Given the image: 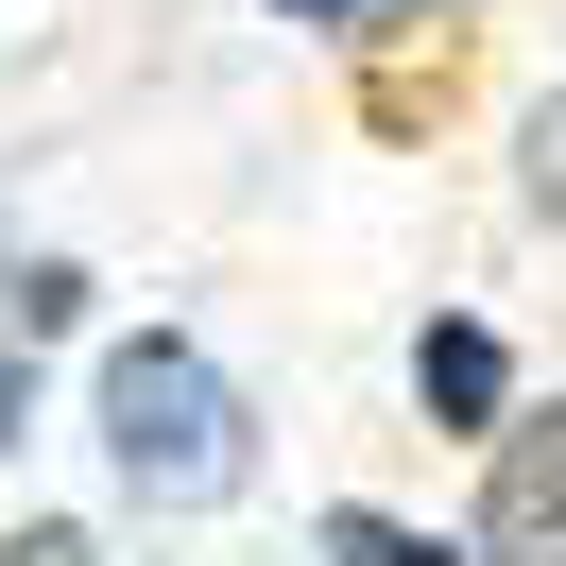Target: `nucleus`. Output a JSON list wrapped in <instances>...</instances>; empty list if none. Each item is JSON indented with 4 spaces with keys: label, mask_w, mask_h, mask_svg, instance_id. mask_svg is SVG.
<instances>
[{
    "label": "nucleus",
    "mask_w": 566,
    "mask_h": 566,
    "mask_svg": "<svg viewBox=\"0 0 566 566\" xmlns=\"http://www.w3.org/2000/svg\"><path fill=\"white\" fill-rule=\"evenodd\" d=\"M326 566H447L429 532H395V515H326Z\"/></svg>",
    "instance_id": "4"
},
{
    "label": "nucleus",
    "mask_w": 566,
    "mask_h": 566,
    "mask_svg": "<svg viewBox=\"0 0 566 566\" xmlns=\"http://www.w3.org/2000/svg\"><path fill=\"white\" fill-rule=\"evenodd\" d=\"M481 566H566V412L497 429V481H481Z\"/></svg>",
    "instance_id": "2"
},
{
    "label": "nucleus",
    "mask_w": 566,
    "mask_h": 566,
    "mask_svg": "<svg viewBox=\"0 0 566 566\" xmlns=\"http://www.w3.org/2000/svg\"><path fill=\"white\" fill-rule=\"evenodd\" d=\"M0 429H18V360H0Z\"/></svg>",
    "instance_id": "8"
},
{
    "label": "nucleus",
    "mask_w": 566,
    "mask_h": 566,
    "mask_svg": "<svg viewBox=\"0 0 566 566\" xmlns=\"http://www.w3.org/2000/svg\"><path fill=\"white\" fill-rule=\"evenodd\" d=\"M275 18H360V0H275Z\"/></svg>",
    "instance_id": "7"
},
{
    "label": "nucleus",
    "mask_w": 566,
    "mask_h": 566,
    "mask_svg": "<svg viewBox=\"0 0 566 566\" xmlns=\"http://www.w3.org/2000/svg\"><path fill=\"white\" fill-rule=\"evenodd\" d=\"M412 395H429L447 429H497V395H515V378H497L481 326H429V344H412Z\"/></svg>",
    "instance_id": "3"
},
{
    "label": "nucleus",
    "mask_w": 566,
    "mask_h": 566,
    "mask_svg": "<svg viewBox=\"0 0 566 566\" xmlns=\"http://www.w3.org/2000/svg\"><path fill=\"white\" fill-rule=\"evenodd\" d=\"M18 566H104V549H86V532H18Z\"/></svg>",
    "instance_id": "6"
},
{
    "label": "nucleus",
    "mask_w": 566,
    "mask_h": 566,
    "mask_svg": "<svg viewBox=\"0 0 566 566\" xmlns=\"http://www.w3.org/2000/svg\"><path fill=\"white\" fill-rule=\"evenodd\" d=\"M104 463L155 497V515H207V497H241L258 481V429H241V395H223V360L207 344H104Z\"/></svg>",
    "instance_id": "1"
},
{
    "label": "nucleus",
    "mask_w": 566,
    "mask_h": 566,
    "mask_svg": "<svg viewBox=\"0 0 566 566\" xmlns=\"http://www.w3.org/2000/svg\"><path fill=\"white\" fill-rule=\"evenodd\" d=\"M532 207L566 223V104H532Z\"/></svg>",
    "instance_id": "5"
}]
</instances>
